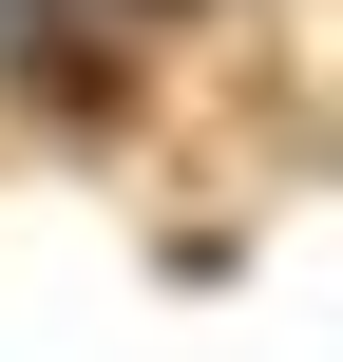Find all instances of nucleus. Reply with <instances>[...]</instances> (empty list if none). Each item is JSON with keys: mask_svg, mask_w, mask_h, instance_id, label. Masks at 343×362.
Returning a JSON list of instances; mask_svg holds the SVG:
<instances>
[{"mask_svg": "<svg viewBox=\"0 0 343 362\" xmlns=\"http://www.w3.org/2000/svg\"><path fill=\"white\" fill-rule=\"evenodd\" d=\"M153 19H172V0H153Z\"/></svg>", "mask_w": 343, "mask_h": 362, "instance_id": "2", "label": "nucleus"}, {"mask_svg": "<svg viewBox=\"0 0 343 362\" xmlns=\"http://www.w3.org/2000/svg\"><path fill=\"white\" fill-rule=\"evenodd\" d=\"M19 95H57L76 134H115V115H134V95H115V57H95L76 19H38V0H19Z\"/></svg>", "mask_w": 343, "mask_h": 362, "instance_id": "1", "label": "nucleus"}]
</instances>
